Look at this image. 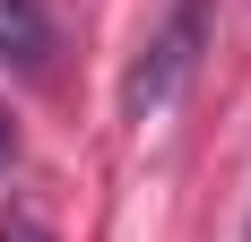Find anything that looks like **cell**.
<instances>
[{
  "instance_id": "6da1fadb",
  "label": "cell",
  "mask_w": 251,
  "mask_h": 242,
  "mask_svg": "<svg viewBox=\"0 0 251 242\" xmlns=\"http://www.w3.org/2000/svg\"><path fill=\"white\" fill-rule=\"evenodd\" d=\"M208 44H217V0H174V9H165V26L148 35V52H139V61H130V78H122V113H130V121L165 113V104L200 78Z\"/></svg>"
},
{
  "instance_id": "7a4b0ae2",
  "label": "cell",
  "mask_w": 251,
  "mask_h": 242,
  "mask_svg": "<svg viewBox=\"0 0 251 242\" xmlns=\"http://www.w3.org/2000/svg\"><path fill=\"white\" fill-rule=\"evenodd\" d=\"M44 52H52V18H44V0H0V61L44 70Z\"/></svg>"
},
{
  "instance_id": "3957f363",
  "label": "cell",
  "mask_w": 251,
  "mask_h": 242,
  "mask_svg": "<svg viewBox=\"0 0 251 242\" xmlns=\"http://www.w3.org/2000/svg\"><path fill=\"white\" fill-rule=\"evenodd\" d=\"M9 156H18V130H0V165H9Z\"/></svg>"
},
{
  "instance_id": "277c9868",
  "label": "cell",
  "mask_w": 251,
  "mask_h": 242,
  "mask_svg": "<svg viewBox=\"0 0 251 242\" xmlns=\"http://www.w3.org/2000/svg\"><path fill=\"white\" fill-rule=\"evenodd\" d=\"M9 242H44V234H35V225H9Z\"/></svg>"
}]
</instances>
